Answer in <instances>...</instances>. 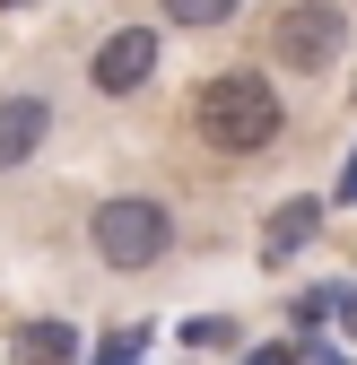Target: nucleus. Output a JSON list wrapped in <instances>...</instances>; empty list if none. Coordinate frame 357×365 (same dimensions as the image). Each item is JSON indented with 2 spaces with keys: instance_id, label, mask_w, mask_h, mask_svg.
Wrapping results in <instances>:
<instances>
[{
  "instance_id": "1",
  "label": "nucleus",
  "mask_w": 357,
  "mask_h": 365,
  "mask_svg": "<svg viewBox=\"0 0 357 365\" xmlns=\"http://www.w3.org/2000/svg\"><path fill=\"white\" fill-rule=\"evenodd\" d=\"M192 130L218 157H261L288 130V105H279V87L261 70H218V78H201V96H192Z\"/></svg>"
},
{
  "instance_id": "2",
  "label": "nucleus",
  "mask_w": 357,
  "mask_h": 365,
  "mask_svg": "<svg viewBox=\"0 0 357 365\" xmlns=\"http://www.w3.org/2000/svg\"><path fill=\"white\" fill-rule=\"evenodd\" d=\"M87 244H96V261L105 269H157L166 252H174V209L166 200H149V192H114V200H96V217H87Z\"/></svg>"
},
{
  "instance_id": "3",
  "label": "nucleus",
  "mask_w": 357,
  "mask_h": 365,
  "mask_svg": "<svg viewBox=\"0 0 357 365\" xmlns=\"http://www.w3.org/2000/svg\"><path fill=\"white\" fill-rule=\"evenodd\" d=\"M340 43H348V18H340V0H288V9L271 18V61L296 70V78H314L340 61Z\"/></svg>"
},
{
  "instance_id": "4",
  "label": "nucleus",
  "mask_w": 357,
  "mask_h": 365,
  "mask_svg": "<svg viewBox=\"0 0 357 365\" xmlns=\"http://www.w3.org/2000/svg\"><path fill=\"white\" fill-rule=\"evenodd\" d=\"M157 26H114L105 43H96V61H87V87L96 96H140V87L157 78Z\"/></svg>"
},
{
  "instance_id": "5",
  "label": "nucleus",
  "mask_w": 357,
  "mask_h": 365,
  "mask_svg": "<svg viewBox=\"0 0 357 365\" xmlns=\"http://www.w3.org/2000/svg\"><path fill=\"white\" fill-rule=\"evenodd\" d=\"M44 130H53V105H44V96H0V174L26 165L44 148Z\"/></svg>"
},
{
  "instance_id": "6",
  "label": "nucleus",
  "mask_w": 357,
  "mask_h": 365,
  "mask_svg": "<svg viewBox=\"0 0 357 365\" xmlns=\"http://www.w3.org/2000/svg\"><path fill=\"white\" fill-rule=\"evenodd\" d=\"M314 226H323V200H279L271 209V226H261V261H296L305 244H314Z\"/></svg>"
},
{
  "instance_id": "7",
  "label": "nucleus",
  "mask_w": 357,
  "mask_h": 365,
  "mask_svg": "<svg viewBox=\"0 0 357 365\" xmlns=\"http://www.w3.org/2000/svg\"><path fill=\"white\" fill-rule=\"evenodd\" d=\"M18 365H79V331L70 322H18Z\"/></svg>"
},
{
  "instance_id": "8",
  "label": "nucleus",
  "mask_w": 357,
  "mask_h": 365,
  "mask_svg": "<svg viewBox=\"0 0 357 365\" xmlns=\"http://www.w3.org/2000/svg\"><path fill=\"white\" fill-rule=\"evenodd\" d=\"M244 0H166V26H227Z\"/></svg>"
},
{
  "instance_id": "9",
  "label": "nucleus",
  "mask_w": 357,
  "mask_h": 365,
  "mask_svg": "<svg viewBox=\"0 0 357 365\" xmlns=\"http://www.w3.org/2000/svg\"><path fill=\"white\" fill-rule=\"evenodd\" d=\"M183 339L192 348H236V322L227 313H201V322H183Z\"/></svg>"
},
{
  "instance_id": "10",
  "label": "nucleus",
  "mask_w": 357,
  "mask_h": 365,
  "mask_svg": "<svg viewBox=\"0 0 357 365\" xmlns=\"http://www.w3.org/2000/svg\"><path fill=\"white\" fill-rule=\"evenodd\" d=\"M96 365H140V331H122V339H105V356Z\"/></svg>"
},
{
  "instance_id": "11",
  "label": "nucleus",
  "mask_w": 357,
  "mask_h": 365,
  "mask_svg": "<svg viewBox=\"0 0 357 365\" xmlns=\"http://www.w3.org/2000/svg\"><path fill=\"white\" fill-rule=\"evenodd\" d=\"M244 365H296V348H253Z\"/></svg>"
},
{
  "instance_id": "12",
  "label": "nucleus",
  "mask_w": 357,
  "mask_h": 365,
  "mask_svg": "<svg viewBox=\"0 0 357 365\" xmlns=\"http://www.w3.org/2000/svg\"><path fill=\"white\" fill-rule=\"evenodd\" d=\"M340 200L357 209V148H348V174H340Z\"/></svg>"
},
{
  "instance_id": "13",
  "label": "nucleus",
  "mask_w": 357,
  "mask_h": 365,
  "mask_svg": "<svg viewBox=\"0 0 357 365\" xmlns=\"http://www.w3.org/2000/svg\"><path fill=\"white\" fill-rule=\"evenodd\" d=\"M0 9H35V0H0Z\"/></svg>"
}]
</instances>
